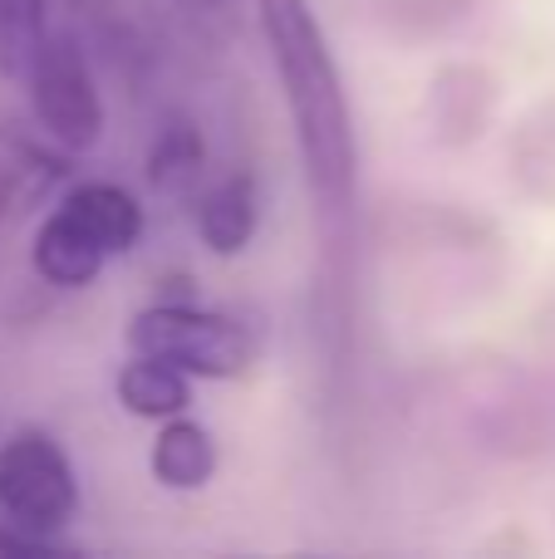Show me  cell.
I'll list each match as a JSON object with an SVG mask.
<instances>
[{
	"label": "cell",
	"instance_id": "cell-7",
	"mask_svg": "<svg viewBox=\"0 0 555 559\" xmlns=\"http://www.w3.org/2000/svg\"><path fill=\"white\" fill-rule=\"evenodd\" d=\"M29 265L49 289H88L104 275L108 251L55 202L45 212V222H39L35 241H29Z\"/></svg>",
	"mask_w": 555,
	"mask_h": 559
},
{
	"label": "cell",
	"instance_id": "cell-2",
	"mask_svg": "<svg viewBox=\"0 0 555 559\" xmlns=\"http://www.w3.org/2000/svg\"><path fill=\"white\" fill-rule=\"evenodd\" d=\"M128 354H153L192 378L226 383L251 373L261 358V334L246 319L197 305L192 295H157L128 319Z\"/></svg>",
	"mask_w": 555,
	"mask_h": 559
},
{
	"label": "cell",
	"instance_id": "cell-4",
	"mask_svg": "<svg viewBox=\"0 0 555 559\" xmlns=\"http://www.w3.org/2000/svg\"><path fill=\"white\" fill-rule=\"evenodd\" d=\"M0 515L45 535H59L79 515V476L55 432L15 427L0 442Z\"/></svg>",
	"mask_w": 555,
	"mask_h": 559
},
{
	"label": "cell",
	"instance_id": "cell-14",
	"mask_svg": "<svg viewBox=\"0 0 555 559\" xmlns=\"http://www.w3.org/2000/svg\"><path fill=\"white\" fill-rule=\"evenodd\" d=\"M177 5H182L187 15H197V20H216V15H226L236 0H177Z\"/></svg>",
	"mask_w": 555,
	"mask_h": 559
},
{
	"label": "cell",
	"instance_id": "cell-13",
	"mask_svg": "<svg viewBox=\"0 0 555 559\" xmlns=\"http://www.w3.org/2000/svg\"><path fill=\"white\" fill-rule=\"evenodd\" d=\"M59 555H74V545L0 515V559H59Z\"/></svg>",
	"mask_w": 555,
	"mask_h": 559
},
{
	"label": "cell",
	"instance_id": "cell-10",
	"mask_svg": "<svg viewBox=\"0 0 555 559\" xmlns=\"http://www.w3.org/2000/svg\"><path fill=\"white\" fill-rule=\"evenodd\" d=\"M114 393L123 403V413L143 417V423H167V417H182L192 407V373H182L167 358L133 354L118 368Z\"/></svg>",
	"mask_w": 555,
	"mask_h": 559
},
{
	"label": "cell",
	"instance_id": "cell-1",
	"mask_svg": "<svg viewBox=\"0 0 555 559\" xmlns=\"http://www.w3.org/2000/svg\"><path fill=\"white\" fill-rule=\"evenodd\" d=\"M256 15H261L265 55L281 79L310 202L324 226H344L359 187V143H354L350 94L330 35L310 0H256Z\"/></svg>",
	"mask_w": 555,
	"mask_h": 559
},
{
	"label": "cell",
	"instance_id": "cell-6",
	"mask_svg": "<svg viewBox=\"0 0 555 559\" xmlns=\"http://www.w3.org/2000/svg\"><path fill=\"white\" fill-rule=\"evenodd\" d=\"M192 222H197L202 246L216 261L246 255L256 241V226H261V187H256V173L236 167V173L216 177L206 192H197Z\"/></svg>",
	"mask_w": 555,
	"mask_h": 559
},
{
	"label": "cell",
	"instance_id": "cell-3",
	"mask_svg": "<svg viewBox=\"0 0 555 559\" xmlns=\"http://www.w3.org/2000/svg\"><path fill=\"white\" fill-rule=\"evenodd\" d=\"M20 84L29 88V114H35V128L49 143L64 147L69 157L98 147L108 114L94 64L84 55V39H74L69 29H49V39L39 45L35 64Z\"/></svg>",
	"mask_w": 555,
	"mask_h": 559
},
{
	"label": "cell",
	"instance_id": "cell-11",
	"mask_svg": "<svg viewBox=\"0 0 555 559\" xmlns=\"http://www.w3.org/2000/svg\"><path fill=\"white\" fill-rule=\"evenodd\" d=\"M206 173V138L192 118L167 114L147 143V182L163 197H197Z\"/></svg>",
	"mask_w": 555,
	"mask_h": 559
},
{
	"label": "cell",
	"instance_id": "cell-12",
	"mask_svg": "<svg viewBox=\"0 0 555 559\" xmlns=\"http://www.w3.org/2000/svg\"><path fill=\"white\" fill-rule=\"evenodd\" d=\"M49 39V0H0V79H25Z\"/></svg>",
	"mask_w": 555,
	"mask_h": 559
},
{
	"label": "cell",
	"instance_id": "cell-9",
	"mask_svg": "<svg viewBox=\"0 0 555 559\" xmlns=\"http://www.w3.org/2000/svg\"><path fill=\"white\" fill-rule=\"evenodd\" d=\"M59 206H64V212L74 216L98 246H104L108 261H114V255H128L138 241H143V226H147L143 202L118 182H104V177L74 182L64 197H59Z\"/></svg>",
	"mask_w": 555,
	"mask_h": 559
},
{
	"label": "cell",
	"instance_id": "cell-8",
	"mask_svg": "<svg viewBox=\"0 0 555 559\" xmlns=\"http://www.w3.org/2000/svg\"><path fill=\"white\" fill-rule=\"evenodd\" d=\"M216 466H222V452H216V437L206 423L197 417H167L157 423V437H153V452H147V472L163 491H177V496H192L202 486H212Z\"/></svg>",
	"mask_w": 555,
	"mask_h": 559
},
{
	"label": "cell",
	"instance_id": "cell-5",
	"mask_svg": "<svg viewBox=\"0 0 555 559\" xmlns=\"http://www.w3.org/2000/svg\"><path fill=\"white\" fill-rule=\"evenodd\" d=\"M69 177L64 147H45L20 128H0V231L45 206Z\"/></svg>",
	"mask_w": 555,
	"mask_h": 559
}]
</instances>
